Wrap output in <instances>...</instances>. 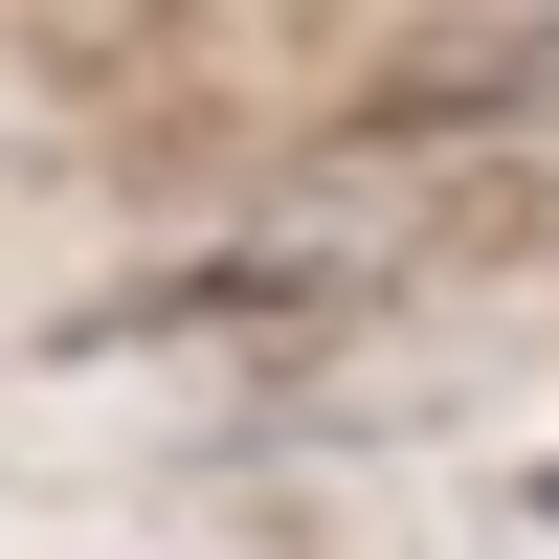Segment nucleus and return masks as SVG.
Returning a JSON list of instances; mask_svg holds the SVG:
<instances>
[{"label": "nucleus", "mask_w": 559, "mask_h": 559, "mask_svg": "<svg viewBox=\"0 0 559 559\" xmlns=\"http://www.w3.org/2000/svg\"><path fill=\"white\" fill-rule=\"evenodd\" d=\"M537 515H559V492H537Z\"/></svg>", "instance_id": "1"}]
</instances>
